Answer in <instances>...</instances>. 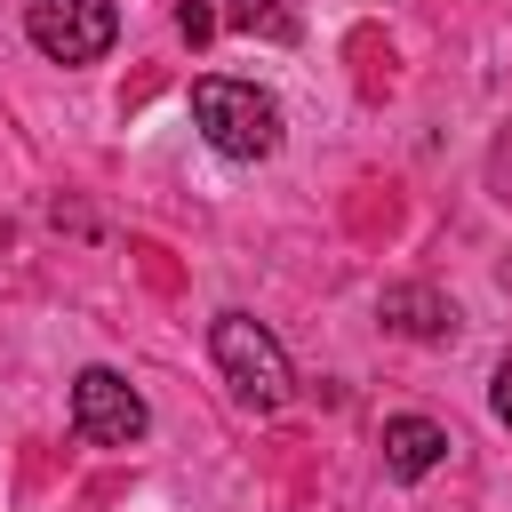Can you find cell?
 Returning a JSON list of instances; mask_svg holds the SVG:
<instances>
[{
	"instance_id": "cell-5",
	"label": "cell",
	"mask_w": 512,
	"mask_h": 512,
	"mask_svg": "<svg viewBox=\"0 0 512 512\" xmlns=\"http://www.w3.org/2000/svg\"><path fill=\"white\" fill-rule=\"evenodd\" d=\"M440 456H448V424H432V416H392L384 424V472L392 480H424Z\"/></svg>"
},
{
	"instance_id": "cell-8",
	"label": "cell",
	"mask_w": 512,
	"mask_h": 512,
	"mask_svg": "<svg viewBox=\"0 0 512 512\" xmlns=\"http://www.w3.org/2000/svg\"><path fill=\"white\" fill-rule=\"evenodd\" d=\"M496 416H504V424H512V360H504V368H496Z\"/></svg>"
},
{
	"instance_id": "cell-4",
	"label": "cell",
	"mask_w": 512,
	"mask_h": 512,
	"mask_svg": "<svg viewBox=\"0 0 512 512\" xmlns=\"http://www.w3.org/2000/svg\"><path fill=\"white\" fill-rule=\"evenodd\" d=\"M144 424H152V408H144V392L128 376H112V368H80L72 376V432L80 440L128 448V440H144Z\"/></svg>"
},
{
	"instance_id": "cell-6",
	"label": "cell",
	"mask_w": 512,
	"mask_h": 512,
	"mask_svg": "<svg viewBox=\"0 0 512 512\" xmlns=\"http://www.w3.org/2000/svg\"><path fill=\"white\" fill-rule=\"evenodd\" d=\"M376 312H384V328H400V336H416V344H432V336L456 328V304L432 296V288H384Z\"/></svg>"
},
{
	"instance_id": "cell-1",
	"label": "cell",
	"mask_w": 512,
	"mask_h": 512,
	"mask_svg": "<svg viewBox=\"0 0 512 512\" xmlns=\"http://www.w3.org/2000/svg\"><path fill=\"white\" fill-rule=\"evenodd\" d=\"M192 120L224 160H272L280 152V104L256 80H224V72L192 80Z\"/></svg>"
},
{
	"instance_id": "cell-7",
	"label": "cell",
	"mask_w": 512,
	"mask_h": 512,
	"mask_svg": "<svg viewBox=\"0 0 512 512\" xmlns=\"http://www.w3.org/2000/svg\"><path fill=\"white\" fill-rule=\"evenodd\" d=\"M176 32H184V40H192V48H200V40H208V32H216V16H208V8H200V0H184V8H176Z\"/></svg>"
},
{
	"instance_id": "cell-3",
	"label": "cell",
	"mask_w": 512,
	"mask_h": 512,
	"mask_svg": "<svg viewBox=\"0 0 512 512\" xmlns=\"http://www.w3.org/2000/svg\"><path fill=\"white\" fill-rule=\"evenodd\" d=\"M24 40L48 64H96L120 40V8L112 0H24Z\"/></svg>"
},
{
	"instance_id": "cell-2",
	"label": "cell",
	"mask_w": 512,
	"mask_h": 512,
	"mask_svg": "<svg viewBox=\"0 0 512 512\" xmlns=\"http://www.w3.org/2000/svg\"><path fill=\"white\" fill-rule=\"evenodd\" d=\"M208 352H216V368H224V384L248 400V408H280L288 400V352H280V336L264 328V320H248V312H216V328H208Z\"/></svg>"
}]
</instances>
